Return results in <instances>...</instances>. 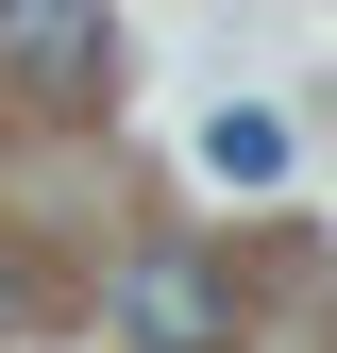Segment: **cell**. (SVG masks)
<instances>
[{
  "mask_svg": "<svg viewBox=\"0 0 337 353\" xmlns=\"http://www.w3.org/2000/svg\"><path fill=\"white\" fill-rule=\"evenodd\" d=\"M202 168H220L236 202H270V185H287V118H270V101H220V118H202Z\"/></svg>",
  "mask_w": 337,
  "mask_h": 353,
  "instance_id": "cell-3",
  "label": "cell"
},
{
  "mask_svg": "<svg viewBox=\"0 0 337 353\" xmlns=\"http://www.w3.org/2000/svg\"><path fill=\"white\" fill-rule=\"evenodd\" d=\"M0 68L51 101H102V0H0Z\"/></svg>",
  "mask_w": 337,
  "mask_h": 353,
  "instance_id": "cell-2",
  "label": "cell"
},
{
  "mask_svg": "<svg viewBox=\"0 0 337 353\" xmlns=\"http://www.w3.org/2000/svg\"><path fill=\"white\" fill-rule=\"evenodd\" d=\"M118 336H135V353H220L236 336V286L202 270V252H152V270L118 286Z\"/></svg>",
  "mask_w": 337,
  "mask_h": 353,
  "instance_id": "cell-1",
  "label": "cell"
},
{
  "mask_svg": "<svg viewBox=\"0 0 337 353\" xmlns=\"http://www.w3.org/2000/svg\"><path fill=\"white\" fill-rule=\"evenodd\" d=\"M34 303H68V270H34V252L0 236V320H34Z\"/></svg>",
  "mask_w": 337,
  "mask_h": 353,
  "instance_id": "cell-4",
  "label": "cell"
}]
</instances>
